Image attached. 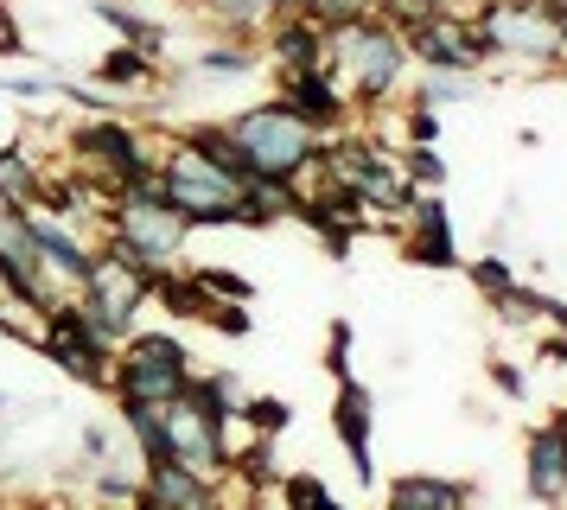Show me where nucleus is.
Segmentation results:
<instances>
[{
    "label": "nucleus",
    "instance_id": "f257e3e1",
    "mask_svg": "<svg viewBox=\"0 0 567 510\" xmlns=\"http://www.w3.org/2000/svg\"><path fill=\"white\" fill-rule=\"evenodd\" d=\"M409 39L383 26L377 13H363L351 26H332L326 32V71L338 76V90L351 96V109H383L395 90H402V76H409Z\"/></svg>",
    "mask_w": 567,
    "mask_h": 510
},
{
    "label": "nucleus",
    "instance_id": "c85d7f7f",
    "mask_svg": "<svg viewBox=\"0 0 567 510\" xmlns=\"http://www.w3.org/2000/svg\"><path fill=\"white\" fill-rule=\"evenodd\" d=\"M465 275H472V287H478L485 300H504L516 280H523L511 255H472V262H465Z\"/></svg>",
    "mask_w": 567,
    "mask_h": 510
},
{
    "label": "nucleus",
    "instance_id": "f704fd0d",
    "mask_svg": "<svg viewBox=\"0 0 567 510\" xmlns=\"http://www.w3.org/2000/svg\"><path fill=\"white\" fill-rule=\"evenodd\" d=\"M78 447H83V466H90V472L122 466V459H115V428H109V421H83V428H78Z\"/></svg>",
    "mask_w": 567,
    "mask_h": 510
},
{
    "label": "nucleus",
    "instance_id": "bb28decb",
    "mask_svg": "<svg viewBox=\"0 0 567 510\" xmlns=\"http://www.w3.org/2000/svg\"><path fill=\"white\" fill-rule=\"evenodd\" d=\"M205 7V20L224 32V39H256L261 26L275 20V7L268 0H198Z\"/></svg>",
    "mask_w": 567,
    "mask_h": 510
},
{
    "label": "nucleus",
    "instance_id": "f3484780",
    "mask_svg": "<svg viewBox=\"0 0 567 510\" xmlns=\"http://www.w3.org/2000/svg\"><path fill=\"white\" fill-rule=\"evenodd\" d=\"M523 484H529V498H536V504L567 510V434H561V421H542V428L529 434Z\"/></svg>",
    "mask_w": 567,
    "mask_h": 510
},
{
    "label": "nucleus",
    "instance_id": "dca6fc26",
    "mask_svg": "<svg viewBox=\"0 0 567 510\" xmlns=\"http://www.w3.org/2000/svg\"><path fill=\"white\" fill-rule=\"evenodd\" d=\"M261 58H275V71H326V26L307 13H275L261 26Z\"/></svg>",
    "mask_w": 567,
    "mask_h": 510
},
{
    "label": "nucleus",
    "instance_id": "39448f33",
    "mask_svg": "<svg viewBox=\"0 0 567 510\" xmlns=\"http://www.w3.org/2000/svg\"><path fill=\"white\" fill-rule=\"evenodd\" d=\"M185 217L179 211H166V204H147V198H122L103 211V243L109 249H122L134 268H147V275H173L185 268Z\"/></svg>",
    "mask_w": 567,
    "mask_h": 510
},
{
    "label": "nucleus",
    "instance_id": "aec40b11",
    "mask_svg": "<svg viewBox=\"0 0 567 510\" xmlns=\"http://www.w3.org/2000/svg\"><path fill=\"white\" fill-rule=\"evenodd\" d=\"M472 484L460 479H434V472H402L389 484V510H465Z\"/></svg>",
    "mask_w": 567,
    "mask_h": 510
},
{
    "label": "nucleus",
    "instance_id": "ea45409f",
    "mask_svg": "<svg viewBox=\"0 0 567 510\" xmlns=\"http://www.w3.org/2000/svg\"><path fill=\"white\" fill-rule=\"evenodd\" d=\"M491 382H497L511 402H523V396H529V377H523V364H504V357H491Z\"/></svg>",
    "mask_w": 567,
    "mask_h": 510
},
{
    "label": "nucleus",
    "instance_id": "49530a36",
    "mask_svg": "<svg viewBox=\"0 0 567 510\" xmlns=\"http://www.w3.org/2000/svg\"><path fill=\"white\" fill-rule=\"evenodd\" d=\"M555 421H561V434H567V415H555Z\"/></svg>",
    "mask_w": 567,
    "mask_h": 510
},
{
    "label": "nucleus",
    "instance_id": "2eb2a0df",
    "mask_svg": "<svg viewBox=\"0 0 567 510\" xmlns=\"http://www.w3.org/2000/svg\"><path fill=\"white\" fill-rule=\"evenodd\" d=\"M332 434H338V447L351 453V472H358V484L377 479V459H370V434H377V396H370V389H363L358 377H351V382H338Z\"/></svg>",
    "mask_w": 567,
    "mask_h": 510
},
{
    "label": "nucleus",
    "instance_id": "5701e85b",
    "mask_svg": "<svg viewBox=\"0 0 567 510\" xmlns=\"http://www.w3.org/2000/svg\"><path fill=\"white\" fill-rule=\"evenodd\" d=\"M185 141H192V147L205 153V160L217 166V173H230L236 185H249V178H256V166H249L243 141L230 134V122H192V128H185Z\"/></svg>",
    "mask_w": 567,
    "mask_h": 510
},
{
    "label": "nucleus",
    "instance_id": "9d476101",
    "mask_svg": "<svg viewBox=\"0 0 567 510\" xmlns=\"http://www.w3.org/2000/svg\"><path fill=\"white\" fill-rule=\"evenodd\" d=\"M27 224H32V243H39V262H45V280L58 287V300L83 294V280H90V268H96V249H90L64 217L39 211V204H27Z\"/></svg>",
    "mask_w": 567,
    "mask_h": 510
},
{
    "label": "nucleus",
    "instance_id": "79ce46f5",
    "mask_svg": "<svg viewBox=\"0 0 567 510\" xmlns=\"http://www.w3.org/2000/svg\"><path fill=\"white\" fill-rule=\"evenodd\" d=\"M542 364H555V370H567V332H561V338H542Z\"/></svg>",
    "mask_w": 567,
    "mask_h": 510
},
{
    "label": "nucleus",
    "instance_id": "b1692460",
    "mask_svg": "<svg viewBox=\"0 0 567 510\" xmlns=\"http://www.w3.org/2000/svg\"><path fill=\"white\" fill-rule=\"evenodd\" d=\"M159 71V58L154 51H141V45H115L96 58V71H90V83L96 90H141V83H154Z\"/></svg>",
    "mask_w": 567,
    "mask_h": 510
},
{
    "label": "nucleus",
    "instance_id": "423d86ee",
    "mask_svg": "<svg viewBox=\"0 0 567 510\" xmlns=\"http://www.w3.org/2000/svg\"><path fill=\"white\" fill-rule=\"evenodd\" d=\"M472 26H478L491 58H523V64H542V71L567 64L561 32L548 20V7H536V0H478Z\"/></svg>",
    "mask_w": 567,
    "mask_h": 510
},
{
    "label": "nucleus",
    "instance_id": "ddd939ff",
    "mask_svg": "<svg viewBox=\"0 0 567 510\" xmlns=\"http://www.w3.org/2000/svg\"><path fill=\"white\" fill-rule=\"evenodd\" d=\"M281 102L319 134V141H332V134L351 128V96L338 90L332 71H281Z\"/></svg>",
    "mask_w": 567,
    "mask_h": 510
},
{
    "label": "nucleus",
    "instance_id": "7c9ffc66",
    "mask_svg": "<svg viewBox=\"0 0 567 510\" xmlns=\"http://www.w3.org/2000/svg\"><path fill=\"white\" fill-rule=\"evenodd\" d=\"M370 13L395 32H414V26H427L434 13H446V0H370Z\"/></svg>",
    "mask_w": 567,
    "mask_h": 510
},
{
    "label": "nucleus",
    "instance_id": "7ed1b4c3",
    "mask_svg": "<svg viewBox=\"0 0 567 510\" xmlns=\"http://www.w3.org/2000/svg\"><path fill=\"white\" fill-rule=\"evenodd\" d=\"M230 134L243 141L256 178H287V185H300V178L319 173V134H312L281 96H268V102H256V109L230 115Z\"/></svg>",
    "mask_w": 567,
    "mask_h": 510
},
{
    "label": "nucleus",
    "instance_id": "e433bc0d",
    "mask_svg": "<svg viewBox=\"0 0 567 510\" xmlns=\"http://www.w3.org/2000/svg\"><path fill=\"white\" fill-rule=\"evenodd\" d=\"M363 13H370V0H307V20H319L326 32H332V26L363 20Z\"/></svg>",
    "mask_w": 567,
    "mask_h": 510
},
{
    "label": "nucleus",
    "instance_id": "cd10ccee",
    "mask_svg": "<svg viewBox=\"0 0 567 510\" xmlns=\"http://www.w3.org/2000/svg\"><path fill=\"white\" fill-rule=\"evenodd\" d=\"M275 491H281V504H287V510H344V504L332 498V484L319 479V472H287Z\"/></svg>",
    "mask_w": 567,
    "mask_h": 510
},
{
    "label": "nucleus",
    "instance_id": "412c9836",
    "mask_svg": "<svg viewBox=\"0 0 567 510\" xmlns=\"http://www.w3.org/2000/svg\"><path fill=\"white\" fill-rule=\"evenodd\" d=\"M122 408V428L134 440V459H141V472L147 466H173V440H166V408L154 402H115Z\"/></svg>",
    "mask_w": 567,
    "mask_h": 510
},
{
    "label": "nucleus",
    "instance_id": "a878e982",
    "mask_svg": "<svg viewBox=\"0 0 567 510\" xmlns=\"http://www.w3.org/2000/svg\"><path fill=\"white\" fill-rule=\"evenodd\" d=\"M90 13L109 26V32H122V45H141V51H166V26H154L147 13H134L128 0H90Z\"/></svg>",
    "mask_w": 567,
    "mask_h": 510
},
{
    "label": "nucleus",
    "instance_id": "a18cd8bd",
    "mask_svg": "<svg viewBox=\"0 0 567 510\" xmlns=\"http://www.w3.org/2000/svg\"><path fill=\"white\" fill-rule=\"evenodd\" d=\"M7 408H13V396H7V389H0V415H7Z\"/></svg>",
    "mask_w": 567,
    "mask_h": 510
},
{
    "label": "nucleus",
    "instance_id": "c756f323",
    "mask_svg": "<svg viewBox=\"0 0 567 510\" xmlns=\"http://www.w3.org/2000/svg\"><path fill=\"white\" fill-rule=\"evenodd\" d=\"M395 166H402V178H409L414 192H440V185H446V160H440L434 147H402Z\"/></svg>",
    "mask_w": 567,
    "mask_h": 510
},
{
    "label": "nucleus",
    "instance_id": "f03ea898",
    "mask_svg": "<svg viewBox=\"0 0 567 510\" xmlns=\"http://www.w3.org/2000/svg\"><path fill=\"white\" fill-rule=\"evenodd\" d=\"M159 192L185 217V230H230V224L256 230V211L243 204V185L230 173H217L185 134L159 141Z\"/></svg>",
    "mask_w": 567,
    "mask_h": 510
},
{
    "label": "nucleus",
    "instance_id": "20e7f679",
    "mask_svg": "<svg viewBox=\"0 0 567 510\" xmlns=\"http://www.w3.org/2000/svg\"><path fill=\"white\" fill-rule=\"evenodd\" d=\"M192 351H185L173 332H128V345L115 351L109 364V396L115 402H179L185 389H192Z\"/></svg>",
    "mask_w": 567,
    "mask_h": 510
},
{
    "label": "nucleus",
    "instance_id": "de8ad7c7",
    "mask_svg": "<svg viewBox=\"0 0 567 510\" xmlns=\"http://www.w3.org/2000/svg\"><path fill=\"white\" fill-rule=\"evenodd\" d=\"M446 7H460V0H446Z\"/></svg>",
    "mask_w": 567,
    "mask_h": 510
},
{
    "label": "nucleus",
    "instance_id": "1a4fd4ad",
    "mask_svg": "<svg viewBox=\"0 0 567 510\" xmlns=\"http://www.w3.org/2000/svg\"><path fill=\"white\" fill-rule=\"evenodd\" d=\"M39 351L52 357L58 370L71 382H83V389H109V364H115V351H103L96 338H90V326L78 319V306L71 300H58L45 319H39Z\"/></svg>",
    "mask_w": 567,
    "mask_h": 510
},
{
    "label": "nucleus",
    "instance_id": "72a5a7b5",
    "mask_svg": "<svg viewBox=\"0 0 567 510\" xmlns=\"http://www.w3.org/2000/svg\"><path fill=\"white\" fill-rule=\"evenodd\" d=\"M465 96H472V76H446V71H427L421 90H414L421 109H446V102H465Z\"/></svg>",
    "mask_w": 567,
    "mask_h": 510
},
{
    "label": "nucleus",
    "instance_id": "a211bd4d",
    "mask_svg": "<svg viewBox=\"0 0 567 510\" xmlns=\"http://www.w3.org/2000/svg\"><path fill=\"white\" fill-rule=\"evenodd\" d=\"M141 498L154 510H210V479H198L192 466H147L141 472Z\"/></svg>",
    "mask_w": 567,
    "mask_h": 510
},
{
    "label": "nucleus",
    "instance_id": "4be33fe9",
    "mask_svg": "<svg viewBox=\"0 0 567 510\" xmlns=\"http://www.w3.org/2000/svg\"><path fill=\"white\" fill-rule=\"evenodd\" d=\"M39 192H45V166H39V153H32L27 141H7V147H0V204L27 211V204H39Z\"/></svg>",
    "mask_w": 567,
    "mask_h": 510
},
{
    "label": "nucleus",
    "instance_id": "f8f14e48",
    "mask_svg": "<svg viewBox=\"0 0 567 510\" xmlns=\"http://www.w3.org/2000/svg\"><path fill=\"white\" fill-rule=\"evenodd\" d=\"M402 249L421 268H460V236H453V211L440 192H414L402 211Z\"/></svg>",
    "mask_w": 567,
    "mask_h": 510
},
{
    "label": "nucleus",
    "instance_id": "6e6552de",
    "mask_svg": "<svg viewBox=\"0 0 567 510\" xmlns=\"http://www.w3.org/2000/svg\"><path fill=\"white\" fill-rule=\"evenodd\" d=\"M409 39V58L421 64V71H446V76H478L491 64L485 39H478V26L465 20L460 7H446V13H434L427 26H414V32H402Z\"/></svg>",
    "mask_w": 567,
    "mask_h": 510
},
{
    "label": "nucleus",
    "instance_id": "4468645a",
    "mask_svg": "<svg viewBox=\"0 0 567 510\" xmlns=\"http://www.w3.org/2000/svg\"><path fill=\"white\" fill-rule=\"evenodd\" d=\"M166 440H173V459L192 466L198 479H217V472L230 466V434L217 428V421H205L185 396L179 402H166Z\"/></svg>",
    "mask_w": 567,
    "mask_h": 510
},
{
    "label": "nucleus",
    "instance_id": "393cba45",
    "mask_svg": "<svg viewBox=\"0 0 567 510\" xmlns=\"http://www.w3.org/2000/svg\"><path fill=\"white\" fill-rule=\"evenodd\" d=\"M261 51L249 39H210V45L192 51V76H256Z\"/></svg>",
    "mask_w": 567,
    "mask_h": 510
},
{
    "label": "nucleus",
    "instance_id": "0eeeda50",
    "mask_svg": "<svg viewBox=\"0 0 567 510\" xmlns=\"http://www.w3.org/2000/svg\"><path fill=\"white\" fill-rule=\"evenodd\" d=\"M0 294L13 306H27L32 319H45L58 306V287L45 280V262H39L27 211H13V204H0Z\"/></svg>",
    "mask_w": 567,
    "mask_h": 510
},
{
    "label": "nucleus",
    "instance_id": "37998d69",
    "mask_svg": "<svg viewBox=\"0 0 567 510\" xmlns=\"http://www.w3.org/2000/svg\"><path fill=\"white\" fill-rule=\"evenodd\" d=\"M0 332H7V338H27V326H20V319H13L7 306H0Z\"/></svg>",
    "mask_w": 567,
    "mask_h": 510
},
{
    "label": "nucleus",
    "instance_id": "4c0bfd02",
    "mask_svg": "<svg viewBox=\"0 0 567 510\" xmlns=\"http://www.w3.org/2000/svg\"><path fill=\"white\" fill-rule=\"evenodd\" d=\"M402 134H409V147H434L440 141V109L409 102V109H402Z\"/></svg>",
    "mask_w": 567,
    "mask_h": 510
},
{
    "label": "nucleus",
    "instance_id": "473e14b6",
    "mask_svg": "<svg viewBox=\"0 0 567 510\" xmlns=\"http://www.w3.org/2000/svg\"><path fill=\"white\" fill-rule=\"evenodd\" d=\"M491 306H497V319H504V326H542L548 294H536V287H523V280H516L511 294H504V300H491Z\"/></svg>",
    "mask_w": 567,
    "mask_h": 510
},
{
    "label": "nucleus",
    "instance_id": "c03bdc74",
    "mask_svg": "<svg viewBox=\"0 0 567 510\" xmlns=\"http://www.w3.org/2000/svg\"><path fill=\"white\" fill-rule=\"evenodd\" d=\"M275 13H307V0H268Z\"/></svg>",
    "mask_w": 567,
    "mask_h": 510
},
{
    "label": "nucleus",
    "instance_id": "58836bf2",
    "mask_svg": "<svg viewBox=\"0 0 567 510\" xmlns=\"http://www.w3.org/2000/svg\"><path fill=\"white\" fill-rule=\"evenodd\" d=\"M326 364H332L338 382L358 377V370H351V319H332V332H326Z\"/></svg>",
    "mask_w": 567,
    "mask_h": 510
},
{
    "label": "nucleus",
    "instance_id": "9b49d317",
    "mask_svg": "<svg viewBox=\"0 0 567 510\" xmlns=\"http://www.w3.org/2000/svg\"><path fill=\"white\" fill-rule=\"evenodd\" d=\"M83 294L103 306L109 319H122V326L134 332L141 306L154 300V275H147V268H134L122 249H109V243H103V249H96V268H90V280H83Z\"/></svg>",
    "mask_w": 567,
    "mask_h": 510
},
{
    "label": "nucleus",
    "instance_id": "c9c22d12",
    "mask_svg": "<svg viewBox=\"0 0 567 510\" xmlns=\"http://www.w3.org/2000/svg\"><path fill=\"white\" fill-rule=\"evenodd\" d=\"M192 280H198L205 294H217V300H236V306H249V300H256V280L230 275V268H192Z\"/></svg>",
    "mask_w": 567,
    "mask_h": 510
},
{
    "label": "nucleus",
    "instance_id": "a19ab883",
    "mask_svg": "<svg viewBox=\"0 0 567 510\" xmlns=\"http://www.w3.org/2000/svg\"><path fill=\"white\" fill-rule=\"evenodd\" d=\"M0 58H27V39H20V26L7 13V0H0Z\"/></svg>",
    "mask_w": 567,
    "mask_h": 510
},
{
    "label": "nucleus",
    "instance_id": "2f4dec72",
    "mask_svg": "<svg viewBox=\"0 0 567 510\" xmlns=\"http://www.w3.org/2000/svg\"><path fill=\"white\" fill-rule=\"evenodd\" d=\"M287 421H293V408H287L281 396H249V402H243V428H249V434H268V440H281Z\"/></svg>",
    "mask_w": 567,
    "mask_h": 510
},
{
    "label": "nucleus",
    "instance_id": "6ab92c4d",
    "mask_svg": "<svg viewBox=\"0 0 567 510\" xmlns=\"http://www.w3.org/2000/svg\"><path fill=\"white\" fill-rule=\"evenodd\" d=\"M185 402L198 408L205 421H217L224 434H236V421H243V402H249V382L236 377V370H205V377H192Z\"/></svg>",
    "mask_w": 567,
    "mask_h": 510
}]
</instances>
